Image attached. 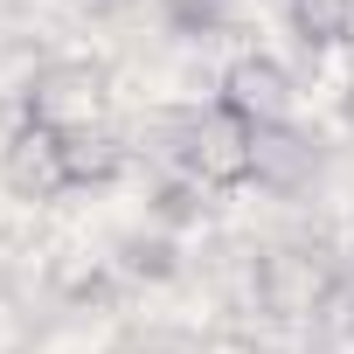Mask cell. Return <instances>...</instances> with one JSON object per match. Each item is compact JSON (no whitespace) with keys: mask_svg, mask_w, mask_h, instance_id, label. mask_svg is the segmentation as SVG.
Wrapping results in <instances>:
<instances>
[{"mask_svg":"<svg viewBox=\"0 0 354 354\" xmlns=\"http://www.w3.org/2000/svg\"><path fill=\"white\" fill-rule=\"evenodd\" d=\"M167 21L181 28V35H202L209 42L223 28V0H167Z\"/></svg>","mask_w":354,"mask_h":354,"instance_id":"obj_11","label":"cell"},{"mask_svg":"<svg viewBox=\"0 0 354 354\" xmlns=\"http://www.w3.org/2000/svg\"><path fill=\"white\" fill-rule=\"evenodd\" d=\"M299 49H340L354 35V0H285Z\"/></svg>","mask_w":354,"mask_h":354,"instance_id":"obj_7","label":"cell"},{"mask_svg":"<svg viewBox=\"0 0 354 354\" xmlns=\"http://www.w3.org/2000/svg\"><path fill=\"white\" fill-rule=\"evenodd\" d=\"M0 181H8L21 202H56L70 195V167H63V139L42 125H21L0 153Z\"/></svg>","mask_w":354,"mask_h":354,"instance_id":"obj_4","label":"cell"},{"mask_svg":"<svg viewBox=\"0 0 354 354\" xmlns=\"http://www.w3.org/2000/svg\"><path fill=\"white\" fill-rule=\"evenodd\" d=\"M319 271H313V257H299V250H271L264 264H257V306L271 313V319H306L313 306H319Z\"/></svg>","mask_w":354,"mask_h":354,"instance_id":"obj_6","label":"cell"},{"mask_svg":"<svg viewBox=\"0 0 354 354\" xmlns=\"http://www.w3.org/2000/svg\"><path fill=\"white\" fill-rule=\"evenodd\" d=\"M230 118H243L250 132L264 125H292V70L278 56H236L223 70V97H216Z\"/></svg>","mask_w":354,"mask_h":354,"instance_id":"obj_3","label":"cell"},{"mask_svg":"<svg viewBox=\"0 0 354 354\" xmlns=\"http://www.w3.org/2000/svg\"><path fill=\"white\" fill-rule=\"evenodd\" d=\"M313 174H319V153H313L306 132H292V125H264V132H257V146H250V181H257V188L299 195Z\"/></svg>","mask_w":354,"mask_h":354,"instance_id":"obj_5","label":"cell"},{"mask_svg":"<svg viewBox=\"0 0 354 354\" xmlns=\"http://www.w3.org/2000/svg\"><path fill=\"white\" fill-rule=\"evenodd\" d=\"M174 257H181V250H174L167 230H153V236H125V243H118V271H125V278H174V271H181Z\"/></svg>","mask_w":354,"mask_h":354,"instance_id":"obj_10","label":"cell"},{"mask_svg":"<svg viewBox=\"0 0 354 354\" xmlns=\"http://www.w3.org/2000/svg\"><path fill=\"white\" fill-rule=\"evenodd\" d=\"M250 146H257V132L216 104V111L174 118V146L167 153H174V174H188L195 188L223 195V188H243L250 181Z\"/></svg>","mask_w":354,"mask_h":354,"instance_id":"obj_1","label":"cell"},{"mask_svg":"<svg viewBox=\"0 0 354 354\" xmlns=\"http://www.w3.org/2000/svg\"><path fill=\"white\" fill-rule=\"evenodd\" d=\"M104 70H91V63H49V70H35V84H28V97H21V125H42V132H56V139H70V132H91V125H104Z\"/></svg>","mask_w":354,"mask_h":354,"instance_id":"obj_2","label":"cell"},{"mask_svg":"<svg viewBox=\"0 0 354 354\" xmlns=\"http://www.w3.org/2000/svg\"><path fill=\"white\" fill-rule=\"evenodd\" d=\"M202 209H209V188H195L188 174H167V181L153 188V230H167V236H174V230H188Z\"/></svg>","mask_w":354,"mask_h":354,"instance_id":"obj_9","label":"cell"},{"mask_svg":"<svg viewBox=\"0 0 354 354\" xmlns=\"http://www.w3.org/2000/svg\"><path fill=\"white\" fill-rule=\"evenodd\" d=\"M63 167H70V188L111 181V174L125 167V146H118L111 125H91V132H70V139H63Z\"/></svg>","mask_w":354,"mask_h":354,"instance_id":"obj_8","label":"cell"},{"mask_svg":"<svg viewBox=\"0 0 354 354\" xmlns=\"http://www.w3.org/2000/svg\"><path fill=\"white\" fill-rule=\"evenodd\" d=\"M195 354H257V347H250V340H236V333H223V340H202Z\"/></svg>","mask_w":354,"mask_h":354,"instance_id":"obj_12","label":"cell"}]
</instances>
